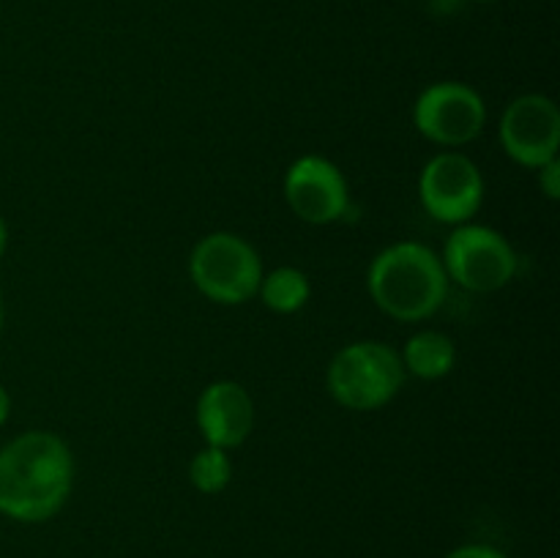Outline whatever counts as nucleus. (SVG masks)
Returning <instances> with one entry per match:
<instances>
[{
  "instance_id": "f03ea898",
  "label": "nucleus",
  "mask_w": 560,
  "mask_h": 558,
  "mask_svg": "<svg viewBox=\"0 0 560 558\" xmlns=\"http://www.w3.org/2000/svg\"><path fill=\"white\" fill-rule=\"evenodd\" d=\"M366 288L377 310L399 323L435 315L448 295V274L441 255L419 241H397L377 252L366 271Z\"/></svg>"
},
{
  "instance_id": "f257e3e1",
  "label": "nucleus",
  "mask_w": 560,
  "mask_h": 558,
  "mask_svg": "<svg viewBox=\"0 0 560 558\" xmlns=\"http://www.w3.org/2000/svg\"><path fill=\"white\" fill-rule=\"evenodd\" d=\"M74 487V457L63 438L27 430L0 449V514L16 523H47Z\"/></svg>"
},
{
  "instance_id": "f3484780",
  "label": "nucleus",
  "mask_w": 560,
  "mask_h": 558,
  "mask_svg": "<svg viewBox=\"0 0 560 558\" xmlns=\"http://www.w3.org/2000/svg\"><path fill=\"white\" fill-rule=\"evenodd\" d=\"M5 249H9V228H5L3 217H0V257L5 255Z\"/></svg>"
},
{
  "instance_id": "9d476101",
  "label": "nucleus",
  "mask_w": 560,
  "mask_h": 558,
  "mask_svg": "<svg viewBox=\"0 0 560 558\" xmlns=\"http://www.w3.org/2000/svg\"><path fill=\"white\" fill-rule=\"evenodd\" d=\"M195 416L206 446L230 452L255 430V399L241 383L213 381L197 397Z\"/></svg>"
},
{
  "instance_id": "1a4fd4ad",
  "label": "nucleus",
  "mask_w": 560,
  "mask_h": 558,
  "mask_svg": "<svg viewBox=\"0 0 560 558\" xmlns=\"http://www.w3.org/2000/svg\"><path fill=\"white\" fill-rule=\"evenodd\" d=\"M501 146L512 162L539 170L558 156L560 109L545 93H523L501 115Z\"/></svg>"
},
{
  "instance_id": "dca6fc26",
  "label": "nucleus",
  "mask_w": 560,
  "mask_h": 558,
  "mask_svg": "<svg viewBox=\"0 0 560 558\" xmlns=\"http://www.w3.org/2000/svg\"><path fill=\"white\" fill-rule=\"evenodd\" d=\"M9 414H11V397H9V392L0 386V427L9 421Z\"/></svg>"
},
{
  "instance_id": "f8f14e48",
  "label": "nucleus",
  "mask_w": 560,
  "mask_h": 558,
  "mask_svg": "<svg viewBox=\"0 0 560 558\" xmlns=\"http://www.w3.org/2000/svg\"><path fill=\"white\" fill-rule=\"evenodd\" d=\"M257 295L277 315H293V312L306 306V301L312 295V284L301 268L279 266L273 271L262 274Z\"/></svg>"
},
{
  "instance_id": "423d86ee",
  "label": "nucleus",
  "mask_w": 560,
  "mask_h": 558,
  "mask_svg": "<svg viewBox=\"0 0 560 558\" xmlns=\"http://www.w3.org/2000/svg\"><path fill=\"white\" fill-rule=\"evenodd\" d=\"M487 124V104L465 82H432L413 104V126L424 140L443 148L474 142Z\"/></svg>"
},
{
  "instance_id": "2eb2a0df",
  "label": "nucleus",
  "mask_w": 560,
  "mask_h": 558,
  "mask_svg": "<svg viewBox=\"0 0 560 558\" xmlns=\"http://www.w3.org/2000/svg\"><path fill=\"white\" fill-rule=\"evenodd\" d=\"M443 558H509V556L492 545H479V542H470V545L454 547V550L446 553Z\"/></svg>"
},
{
  "instance_id": "4468645a",
  "label": "nucleus",
  "mask_w": 560,
  "mask_h": 558,
  "mask_svg": "<svg viewBox=\"0 0 560 558\" xmlns=\"http://www.w3.org/2000/svg\"><path fill=\"white\" fill-rule=\"evenodd\" d=\"M539 189L547 200H560V159H550L539 167Z\"/></svg>"
},
{
  "instance_id": "7ed1b4c3",
  "label": "nucleus",
  "mask_w": 560,
  "mask_h": 558,
  "mask_svg": "<svg viewBox=\"0 0 560 558\" xmlns=\"http://www.w3.org/2000/svg\"><path fill=\"white\" fill-rule=\"evenodd\" d=\"M397 350L377 339L350 342L331 359L326 372L328 394L348 410H377L392 403L405 383Z\"/></svg>"
},
{
  "instance_id": "ddd939ff",
  "label": "nucleus",
  "mask_w": 560,
  "mask_h": 558,
  "mask_svg": "<svg viewBox=\"0 0 560 558\" xmlns=\"http://www.w3.org/2000/svg\"><path fill=\"white\" fill-rule=\"evenodd\" d=\"M189 481L202 496H219L233 481V460L224 449L202 446L189 463Z\"/></svg>"
},
{
  "instance_id": "6e6552de",
  "label": "nucleus",
  "mask_w": 560,
  "mask_h": 558,
  "mask_svg": "<svg viewBox=\"0 0 560 558\" xmlns=\"http://www.w3.org/2000/svg\"><path fill=\"white\" fill-rule=\"evenodd\" d=\"M284 200L306 224L342 222L350 213L348 178L331 159L306 153L284 173Z\"/></svg>"
},
{
  "instance_id": "9b49d317",
  "label": "nucleus",
  "mask_w": 560,
  "mask_h": 558,
  "mask_svg": "<svg viewBox=\"0 0 560 558\" xmlns=\"http://www.w3.org/2000/svg\"><path fill=\"white\" fill-rule=\"evenodd\" d=\"M399 359H402L405 372H410V375L421 377V381H438V377H446L454 370L457 348H454V339L448 334L424 328V332H416L405 342Z\"/></svg>"
},
{
  "instance_id": "a211bd4d",
  "label": "nucleus",
  "mask_w": 560,
  "mask_h": 558,
  "mask_svg": "<svg viewBox=\"0 0 560 558\" xmlns=\"http://www.w3.org/2000/svg\"><path fill=\"white\" fill-rule=\"evenodd\" d=\"M3 323H5V304H3V293H0V332H3Z\"/></svg>"
},
{
  "instance_id": "39448f33",
  "label": "nucleus",
  "mask_w": 560,
  "mask_h": 558,
  "mask_svg": "<svg viewBox=\"0 0 560 558\" xmlns=\"http://www.w3.org/2000/svg\"><path fill=\"white\" fill-rule=\"evenodd\" d=\"M443 268L448 282L470 293H495L506 288L517 274V252L506 235L487 224H457L443 246Z\"/></svg>"
},
{
  "instance_id": "6ab92c4d",
  "label": "nucleus",
  "mask_w": 560,
  "mask_h": 558,
  "mask_svg": "<svg viewBox=\"0 0 560 558\" xmlns=\"http://www.w3.org/2000/svg\"><path fill=\"white\" fill-rule=\"evenodd\" d=\"M476 3H490V0H476Z\"/></svg>"
},
{
  "instance_id": "0eeeda50",
  "label": "nucleus",
  "mask_w": 560,
  "mask_h": 558,
  "mask_svg": "<svg viewBox=\"0 0 560 558\" xmlns=\"http://www.w3.org/2000/svg\"><path fill=\"white\" fill-rule=\"evenodd\" d=\"M419 200L438 222L465 224L485 202V175L465 153L441 151L421 170Z\"/></svg>"
},
{
  "instance_id": "20e7f679",
  "label": "nucleus",
  "mask_w": 560,
  "mask_h": 558,
  "mask_svg": "<svg viewBox=\"0 0 560 558\" xmlns=\"http://www.w3.org/2000/svg\"><path fill=\"white\" fill-rule=\"evenodd\" d=\"M189 277L213 304L241 306L260 290L262 263L249 241L219 230L202 235L195 244L189 255Z\"/></svg>"
}]
</instances>
